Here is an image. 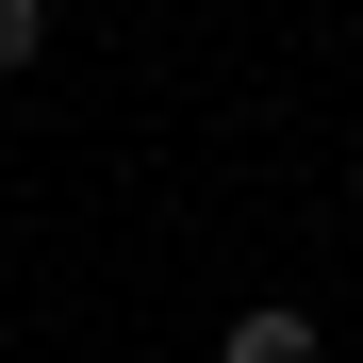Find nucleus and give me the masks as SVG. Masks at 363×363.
I'll return each mask as SVG.
<instances>
[{"label": "nucleus", "mask_w": 363, "mask_h": 363, "mask_svg": "<svg viewBox=\"0 0 363 363\" xmlns=\"http://www.w3.org/2000/svg\"><path fill=\"white\" fill-rule=\"evenodd\" d=\"M33 50H50V0H0V83H17Z\"/></svg>", "instance_id": "obj_2"}, {"label": "nucleus", "mask_w": 363, "mask_h": 363, "mask_svg": "<svg viewBox=\"0 0 363 363\" xmlns=\"http://www.w3.org/2000/svg\"><path fill=\"white\" fill-rule=\"evenodd\" d=\"M215 363H314V314H281V297H264V314L215 330Z\"/></svg>", "instance_id": "obj_1"}]
</instances>
